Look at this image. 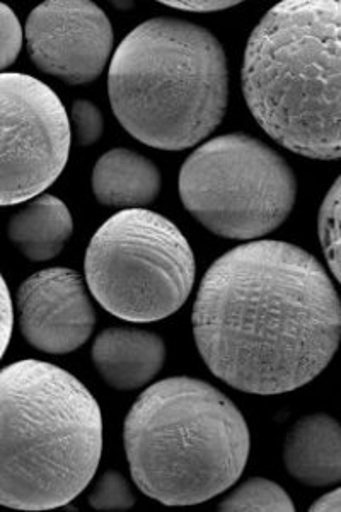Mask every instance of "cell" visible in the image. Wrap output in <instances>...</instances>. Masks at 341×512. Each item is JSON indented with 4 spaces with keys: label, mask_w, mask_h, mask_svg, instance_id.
<instances>
[{
    "label": "cell",
    "mask_w": 341,
    "mask_h": 512,
    "mask_svg": "<svg viewBox=\"0 0 341 512\" xmlns=\"http://www.w3.org/2000/svg\"><path fill=\"white\" fill-rule=\"evenodd\" d=\"M191 323L215 378L249 395H284L311 383L333 361L340 297L311 253L256 239L210 265Z\"/></svg>",
    "instance_id": "1"
},
{
    "label": "cell",
    "mask_w": 341,
    "mask_h": 512,
    "mask_svg": "<svg viewBox=\"0 0 341 512\" xmlns=\"http://www.w3.org/2000/svg\"><path fill=\"white\" fill-rule=\"evenodd\" d=\"M101 453V408L74 374L35 359L0 369V506H67L93 482Z\"/></svg>",
    "instance_id": "2"
},
{
    "label": "cell",
    "mask_w": 341,
    "mask_h": 512,
    "mask_svg": "<svg viewBox=\"0 0 341 512\" xmlns=\"http://www.w3.org/2000/svg\"><path fill=\"white\" fill-rule=\"evenodd\" d=\"M338 0H285L266 12L244 50L243 94L266 134L294 154L341 156Z\"/></svg>",
    "instance_id": "3"
},
{
    "label": "cell",
    "mask_w": 341,
    "mask_h": 512,
    "mask_svg": "<svg viewBox=\"0 0 341 512\" xmlns=\"http://www.w3.org/2000/svg\"><path fill=\"white\" fill-rule=\"evenodd\" d=\"M108 96L116 120L133 139L159 151H185L226 117V52L198 24L149 19L113 53Z\"/></svg>",
    "instance_id": "4"
},
{
    "label": "cell",
    "mask_w": 341,
    "mask_h": 512,
    "mask_svg": "<svg viewBox=\"0 0 341 512\" xmlns=\"http://www.w3.org/2000/svg\"><path fill=\"white\" fill-rule=\"evenodd\" d=\"M133 482L164 506H197L224 494L248 465V422L231 398L202 379L152 384L123 424Z\"/></svg>",
    "instance_id": "5"
},
{
    "label": "cell",
    "mask_w": 341,
    "mask_h": 512,
    "mask_svg": "<svg viewBox=\"0 0 341 512\" xmlns=\"http://www.w3.org/2000/svg\"><path fill=\"white\" fill-rule=\"evenodd\" d=\"M195 275V253L180 227L147 209L111 216L94 233L84 260L91 296L130 323H154L180 311Z\"/></svg>",
    "instance_id": "6"
},
{
    "label": "cell",
    "mask_w": 341,
    "mask_h": 512,
    "mask_svg": "<svg viewBox=\"0 0 341 512\" xmlns=\"http://www.w3.org/2000/svg\"><path fill=\"white\" fill-rule=\"evenodd\" d=\"M181 202L210 233L256 241L289 219L297 180L277 151L251 135L207 140L180 171Z\"/></svg>",
    "instance_id": "7"
},
{
    "label": "cell",
    "mask_w": 341,
    "mask_h": 512,
    "mask_svg": "<svg viewBox=\"0 0 341 512\" xmlns=\"http://www.w3.org/2000/svg\"><path fill=\"white\" fill-rule=\"evenodd\" d=\"M65 106L45 82L0 74V207L29 202L52 187L70 156Z\"/></svg>",
    "instance_id": "8"
},
{
    "label": "cell",
    "mask_w": 341,
    "mask_h": 512,
    "mask_svg": "<svg viewBox=\"0 0 341 512\" xmlns=\"http://www.w3.org/2000/svg\"><path fill=\"white\" fill-rule=\"evenodd\" d=\"M33 64L70 86L99 79L113 55L115 33L101 7L89 0H48L24 26Z\"/></svg>",
    "instance_id": "9"
},
{
    "label": "cell",
    "mask_w": 341,
    "mask_h": 512,
    "mask_svg": "<svg viewBox=\"0 0 341 512\" xmlns=\"http://www.w3.org/2000/svg\"><path fill=\"white\" fill-rule=\"evenodd\" d=\"M19 330L33 349L50 355L74 352L91 338L96 311L86 280L76 270L45 268L16 294Z\"/></svg>",
    "instance_id": "10"
},
{
    "label": "cell",
    "mask_w": 341,
    "mask_h": 512,
    "mask_svg": "<svg viewBox=\"0 0 341 512\" xmlns=\"http://www.w3.org/2000/svg\"><path fill=\"white\" fill-rule=\"evenodd\" d=\"M168 357L157 333L137 328H106L94 338L91 361L108 386L118 391L144 388L161 373Z\"/></svg>",
    "instance_id": "11"
},
{
    "label": "cell",
    "mask_w": 341,
    "mask_h": 512,
    "mask_svg": "<svg viewBox=\"0 0 341 512\" xmlns=\"http://www.w3.org/2000/svg\"><path fill=\"white\" fill-rule=\"evenodd\" d=\"M284 465L307 487H331L341 480V429L331 415H306L287 432Z\"/></svg>",
    "instance_id": "12"
},
{
    "label": "cell",
    "mask_w": 341,
    "mask_h": 512,
    "mask_svg": "<svg viewBox=\"0 0 341 512\" xmlns=\"http://www.w3.org/2000/svg\"><path fill=\"white\" fill-rule=\"evenodd\" d=\"M161 171L151 159L113 149L96 161L91 188L99 204L113 209H145L161 193Z\"/></svg>",
    "instance_id": "13"
},
{
    "label": "cell",
    "mask_w": 341,
    "mask_h": 512,
    "mask_svg": "<svg viewBox=\"0 0 341 512\" xmlns=\"http://www.w3.org/2000/svg\"><path fill=\"white\" fill-rule=\"evenodd\" d=\"M74 233V221L64 200L41 193L16 212L7 224V236L29 262L57 258Z\"/></svg>",
    "instance_id": "14"
},
{
    "label": "cell",
    "mask_w": 341,
    "mask_h": 512,
    "mask_svg": "<svg viewBox=\"0 0 341 512\" xmlns=\"http://www.w3.org/2000/svg\"><path fill=\"white\" fill-rule=\"evenodd\" d=\"M220 511H295L294 502L277 482L263 477L248 478L219 504Z\"/></svg>",
    "instance_id": "15"
},
{
    "label": "cell",
    "mask_w": 341,
    "mask_h": 512,
    "mask_svg": "<svg viewBox=\"0 0 341 512\" xmlns=\"http://www.w3.org/2000/svg\"><path fill=\"white\" fill-rule=\"evenodd\" d=\"M340 178L324 197L318 216V236L333 279L340 280Z\"/></svg>",
    "instance_id": "16"
},
{
    "label": "cell",
    "mask_w": 341,
    "mask_h": 512,
    "mask_svg": "<svg viewBox=\"0 0 341 512\" xmlns=\"http://www.w3.org/2000/svg\"><path fill=\"white\" fill-rule=\"evenodd\" d=\"M89 506L96 511H128L135 506V495L127 478L118 470H106L87 495Z\"/></svg>",
    "instance_id": "17"
},
{
    "label": "cell",
    "mask_w": 341,
    "mask_h": 512,
    "mask_svg": "<svg viewBox=\"0 0 341 512\" xmlns=\"http://www.w3.org/2000/svg\"><path fill=\"white\" fill-rule=\"evenodd\" d=\"M70 122V128L74 127V135L79 146H94L105 134L103 111L89 99H76L72 103Z\"/></svg>",
    "instance_id": "18"
},
{
    "label": "cell",
    "mask_w": 341,
    "mask_h": 512,
    "mask_svg": "<svg viewBox=\"0 0 341 512\" xmlns=\"http://www.w3.org/2000/svg\"><path fill=\"white\" fill-rule=\"evenodd\" d=\"M24 31L11 7L0 2V74L18 60L23 48Z\"/></svg>",
    "instance_id": "19"
},
{
    "label": "cell",
    "mask_w": 341,
    "mask_h": 512,
    "mask_svg": "<svg viewBox=\"0 0 341 512\" xmlns=\"http://www.w3.org/2000/svg\"><path fill=\"white\" fill-rule=\"evenodd\" d=\"M12 328H14V308H12L11 292L7 287L6 279L0 274V361L11 342Z\"/></svg>",
    "instance_id": "20"
},
{
    "label": "cell",
    "mask_w": 341,
    "mask_h": 512,
    "mask_svg": "<svg viewBox=\"0 0 341 512\" xmlns=\"http://www.w3.org/2000/svg\"><path fill=\"white\" fill-rule=\"evenodd\" d=\"M239 2L232 0H164L162 6L173 7L185 12H219L237 6Z\"/></svg>",
    "instance_id": "21"
},
{
    "label": "cell",
    "mask_w": 341,
    "mask_h": 512,
    "mask_svg": "<svg viewBox=\"0 0 341 512\" xmlns=\"http://www.w3.org/2000/svg\"><path fill=\"white\" fill-rule=\"evenodd\" d=\"M311 511L318 512H340L341 511V490L333 489L328 494L321 495L318 501L311 506Z\"/></svg>",
    "instance_id": "22"
}]
</instances>
